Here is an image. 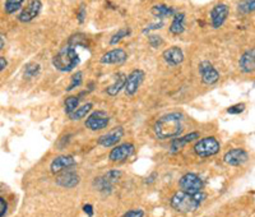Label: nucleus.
Returning <instances> with one entry per match:
<instances>
[{
    "label": "nucleus",
    "instance_id": "1",
    "mask_svg": "<svg viewBox=\"0 0 255 217\" xmlns=\"http://www.w3.org/2000/svg\"><path fill=\"white\" fill-rule=\"evenodd\" d=\"M184 130V115L181 113H170L154 123L153 132L158 139H170L180 137Z\"/></svg>",
    "mask_w": 255,
    "mask_h": 217
},
{
    "label": "nucleus",
    "instance_id": "2",
    "mask_svg": "<svg viewBox=\"0 0 255 217\" xmlns=\"http://www.w3.org/2000/svg\"><path fill=\"white\" fill-rule=\"evenodd\" d=\"M206 200L207 193L203 191L195 192V193L179 191L172 194V197L170 198V206L180 214H190V212L197 211Z\"/></svg>",
    "mask_w": 255,
    "mask_h": 217
},
{
    "label": "nucleus",
    "instance_id": "3",
    "mask_svg": "<svg viewBox=\"0 0 255 217\" xmlns=\"http://www.w3.org/2000/svg\"><path fill=\"white\" fill-rule=\"evenodd\" d=\"M79 64V55L74 46H68L63 47L60 51L54 55L52 58V65L56 70L61 73H69L72 72L74 68Z\"/></svg>",
    "mask_w": 255,
    "mask_h": 217
},
{
    "label": "nucleus",
    "instance_id": "4",
    "mask_svg": "<svg viewBox=\"0 0 255 217\" xmlns=\"http://www.w3.org/2000/svg\"><path fill=\"white\" fill-rule=\"evenodd\" d=\"M194 154L199 157H211L215 156L220 152L221 143L216 137H204V138L198 139L197 143L193 147Z\"/></svg>",
    "mask_w": 255,
    "mask_h": 217
},
{
    "label": "nucleus",
    "instance_id": "5",
    "mask_svg": "<svg viewBox=\"0 0 255 217\" xmlns=\"http://www.w3.org/2000/svg\"><path fill=\"white\" fill-rule=\"evenodd\" d=\"M110 124V116L108 115V113L104 110H97L93 111L92 114L87 116L84 125L86 128L92 132H97V130H102Z\"/></svg>",
    "mask_w": 255,
    "mask_h": 217
},
{
    "label": "nucleus",
    "instance_id": "6",
    "mask_svg": "<svg viewBox=\"0 0 255 217\" xmlns=\"http://www.w3.org/2000/svg\"><path fill=\"white\" fill-rule=\"evenodd\" d=\"M179 187L181 188V191L195 193V192L203 191L204 183L203 180L198 177L197 174L186 173L185 175H183V177L180 178Z\"/></svg>",
    "mask_w": 255,
    "mask_h": 217
},
{
    "label": "nucleus",
    "instance_id": "7",
    "mask_svg": "<svg viewBox=\"0 0 255 217\" xmlns=\"http://www.w3.org/2000/svg\"><path fill=\"white\" fill-rule=\"evenodd\" d=\"M120 178H122V171L113 169V170L104 174L102 177L95 179V186L97 187V189H99L100 192H110L113 191L114 184H115Z\"/></svg>",
    "mask_w": 255,
    "mask_h": 217
},
{
    "label": "nucleus",
    "instance_id": "8",
    "mask_svg": "<svg viewBox=\"0 0 255 217\" xmlns=\"http://www.w3.org/2000/svg\"><path fill=\"white\" fill-rule=\"evenodd\" d=\"M134 152H135V147H134L133 143H122V145L115 146V147L110 151L109 160H110L111 162H124L125 160H128L130 156H133Z\"/></svg>",
    "mask_w": 255,
    "mask_h": 217
},
{
    "label": "nucleus",
    "instance_id": "9",
    "mask_svg": "<svg viewBox=\"0 0 255 217\" xmlns=\"http://www.w3.org/2000/svg\"><path fill=\"white\" fill-rule=\"evenodd\" d=\"M230 8L226 3H218L211 9L209 18H211V24L213 28H221L223 23L226 22L229 17Z\"/></svg>",
    "mask_w": 255,
    "mask_h": 217
},
{
    "label": "nucleus",
    "instance_id": "10",
    "mask_svg": "<svg viewBox=\"0 0 255 217\" xmlns=\"http://www.w3.org/2000/svg\"><path fill=\"white\" fill-rule=\"evenodd\" d=\"M249 161V154L244 148H232L223 155V162L230 166H243Z\"/></svg>",
    "mask_w": 255,
    "mask_h": 217
},
{
    "label": "nucleus",
    "instance_id": "11",
    "mask_svg": "<svg viewBox=\"0 0 255 217\" xmlns=\"http://www.w3.org/2000/svg\"><path fill=\"white\" fill-rule=\"evenodd\" d=\"M198 70H199L200 78L204 84H215L217 83L218 79H220V72L213 67V64L211 61H202V63L198 65Z\"/></svg>",
    "mask_w": 255,
    "mask_h": 217
},
{
    "label": "nucleus",
    "instance_id": "12",
    "mask_svg": "<svg viewBox=\"0 0 255 217\" xmlns=\"http://www.w3.org/2000/svg\"><path fill=\"white\" fill-rule=\"evenodd\" d=\"M144 72L142 69H134L128 74L127 84H125V93L129 96H133L138 92L139 87L142 86L143 81H144Z\"/></svg>",
    "mask_w": 255,
    "mask_h": 217
},
{
    "label": "nucleus",
    "instance_id": "13",
    "mask_svg": "<svg viewBox=\"0 0 255 217\" xmlns=\"http://www.w3.org/2000/svg\"><path fill=\"white\" fill-rule=\"evenodd\" d=\"M124 136V128L123 127H115L111 130H109L106 134H102L97 139V145L102 146L105 148L115 147L118 143L120 142V139Z\"/></svg>",
    "mask_w": 255,
    "mask_h": 217
},
{
    "label": "nucleus",
    "instance_id": "14",
    "mask_svg": "<svg viewBox=\"0 0 255 217\" xmlns=\"http://www.w3.org/2000/svg\"><path fill=\"white\" fill-rule=\"evenodd\" d=\"M41 9H42V3L40 0H28L27 5L22 9V12L18 15V20L23 22V23H28L36 17H38Z\"/></svg>",
    "mask_w": 255,
    "mask_h": 217
},
{
    "label": "nucleus",
    "instance_id": "15",
    "mask_svg": "<svg viewBox=\"0 0 255 217\" xmlns=\"http://www.w3.org/2000/svg\"><path fill=\"white\" fill-rule=\"evenodd\" d=\"M55 183L58 184V186L63 187V188H67V189L76 188L79 183H81V177H79L76 171L65 170L58 174Z\"/></svg>",
    "mask_w": 255,
    "mask_h": 217
},
{
    "label": "nucleus",
    "instance_id": "16",
    "mask_svg": "<svg viewBox=\"0 0 255 217\" xmlns=\"http://www.w3.org/2000/svg\"><path fill=\"white\" fill-rule=\"evenodd\" d=\"M162 58L165 63L170 67H177L184 61V51L179 46H171L162 52Z\"/></svg>",
    "mask_w": 255,
    "mask_h": 217
},
{
    "label": "nucleus",
    "instance_id": "17",
    "mask_svg": "<svg viewBox=\"0 0 255 217\" xmlns=\"http://www.w3.org/2000/svg\"><path fill=\"white\" fill-rule=\"evenodd\" d=\"M74 165H76L74 157L70 156V155H61V156H58L52 160L51 164H50V170L52 174H59Z\"/></svg>",
    "mask_w": 255,
    "mask_h": 217
},
{
    "label": "nucleus",
    "instance_id": "18",
    "mask_svg": "<svg viewBox=\"0 0 255 217\" xmlns=\"http://www.w3.org/2000/svg\"><path fill=\"white\" fill-rule=\"evenodd\" d=\"M128 60V54L124 49H113L110 51L105 52L101 56L100 61L106 65L111 64H123Z\"/></svg>",
    "mask_w": 255,
    "mask_h": 217
},
{
    "label": "nucleus",
    "instance_id": "19",
    "mask_svg": "<svg viewBox=\"0 0 255 217\" xmlns=\"http://www.w3.org/2000/svg\"><path fill=\"white\" fill-rule=\"evenodd\" d=\"M200 134L198 132H191V133L185 134L183 137H176L170 142V152L171 154H177L179 151H181V148L185 147L186 145H189L190 142L195 141V139H199Z\"/></svg>",
    "mask_w": 255,
    "mask_h": 217
},
{
    "label": "nucleus",
    "instance_id": "20",
    "mask_svg": "<svg viewBox=\"0 0 255 217\" xmlns=\"http://www.w3.org/2000/svg\"><path fill=\"white\" fill-rule=\"evenodd\" d=\"M239 68L243 73L249 74V73L255 72V49H250L245 51L240 56L239 60Z\"/></svg>",
    "mask_w": 255,
    "mask_h": 217
},
{
    "label": "nucleus",
    "instance_id": "21",
    "mask_svg": "<svg viewBox=\"0 0 255 217\" xmlns=\"http://www.w3.org/2000/svg\"><path fill=\"white\" fill-rule=\"evenodd\" d=\"M114 77H115V78H114V83L106 88V93H108L109 96L119 95L120 91L124 90L125 84H127L128 75L125 74V73H123V72L116 73Z\"/></svg>",
    "mask_w": 255,
    "mask_h": 217
},
{
    "label": "nucleus",
    "instance_id": "22",
    "mask_svg": "<svg viewBox=\"0 0 255 217\" xmlns=\"http://www.w3.org/2000/svg\"><path fill=\"white\" fill-rule=\"evenodd\" d=\"M185 29V14L184 13H176L172 17V23L170 26V32L172 35H181Z\"/></svg>",
    "mask_w": 255,
    "mask_h": 217
},
{
    "label": "nucleus",
    "instance_id": "23",
    "mask_svg": "<svg viewBox=\"0 0 255 217\" xmlns=\"http://www.w3.org/2000/svg\"><path fill=\"white\" fill-rule=\"evenodd\" d=\"M151 13L157 18H165V17H174L176 14V10L171 6L166 5V4H156L152 6Z\"/></svg>",
    "mask_w": 255,
    "mask_h": 217
},
{
    "label": "nucleus",
    "instance_id": "24",
    "mask_svg": "<svg viewBox=\"0 0 255 217\" xmlns=\"http://www.w3.org/2000/svg\"><path fill=\"white\" fill-rule=\"evenodd\" d=\"M92 110V104L91 102H88V104H84L83 106L78 107L74 113H72L69 116L70 120H73V122H76V120H81V119L86 118V116L88 115V113Z\"/></svg>",
    "mask_w": 255,
    "mask_h": 217
},
{
    "label": "nucleus",
    "instance_id": "25",
    "mask_svg": "<svg viewBox=\"0 0 255 217\" xmlns=\"http://www.w3.org/2000/svg\"><path fill=\"white\" fill-rule=\"evenodd\" d=\"M24 3V0H5L4 3V10L6 14H14L22 8V4Z\"/></svg>",
    "mask_w": 255,
    "mask_h": 217
},
{
    "label": "nucleus",
    "instance_id": "26",
    "mask_svg": "<svg viewBox=\"0 0 255 217\" xmlns=\"http://www.w3.org/2000/svg\"><path fill=\"white\" fill-rule=\"evenodd\" d=\"M64 105H65V114L70 115L79 107V97L78 96H69L65 99Z\"/></svg>",
    "mask_w": 255,
    "mask_h": 217
},
{
    "label": "nucleus",
    "instance_id": "27",
    "mask_svg": "<svg viewBox=\"0 0 255 217\" xmlns=\"http://www.w3.org/2000/svg\"><path fill=\"white\" fill-rule=\"evenodd\" d=\"M41 72V65L37 63H28L24 67V77L28 79L36 78Z\"/></svg>",
    "mask_w": 255,
    "mask_h": 217
},
{
    "label": "nucleus",
    "instance_id": "28",
    "mask_svg": "<svg viewBox=\"0 0 255 217\" xmlns=\"http://www.w3.org/2000/svg\"><path fill=\"white\" fill-rule=\"evenodd\" d=\"M238 10L241 14H249L255 10V0H243L238 5Z\"/></svg>",
    "mask_w": 255,
    "mask_h": 217
},
{
    "label": "nucleus",
    "instance_id": "29",
    "mask_svg": "<svg viewBox=\"0 0 255 217\" xmlns=\"http://www.w3.org/2000/svg\"><path fill=\"white\" fill-rule=\"evenodd\" d=\"M130 33H131L130 28H120L119 31L116 32V33H114L113 37L110 38V45H118L123 38L128 37Z\"/></svg>",
    "mask_w": 255,
    "mask_h": 217
},
{
    "label": "nucleus",
    "instance_id": "30",
    "mask_svg": "<svg viewBox=\"0 0 255 217\" xmlns=\"http://www.w3.org/2000/svg\"><path fill=\"white\" fill-rule=\"evenodd\" d=\"M82 82H83V73L82 72L74 73V74L72 75V78H70V84L67 87L68 92H69V91H73L74 88H77V87L81 86Z\"/></svg>",
    "mask_w": 255,
    "mask_h": 217
},
{
    "label": "nucleus",
    "instance_id": "31",
    "mask_svg": "<svg viewBox=\"0 0 255 217\" xmlns=\"http://www.w3.org/2000/svg\"><path fill=\"white\" fill-rule=\"evenodd\" d=\"M245 104H236V105H232V106H230L229 109H227V114H231V115H239V114L244 113L245 111Z\"/></svg>",
    "mask_w": 255,
    "mask_h": 217
},
{
    "label": "nucleus",
    "instance_id": "32",
    "mask_svg": "<svg viewBox=\"0 0 255 217\" xmlns=\"http://www.w3.org/2000/svg\"><path fill=\"white\" fill-rule=\"evenodd\" d=\"M148 42H149V45H151L152 47L157 49V47H159L161 45H162L163 40H162V37H161V36L151 35V36H148Z\"/></svg>",
    "mask_w": 255,
    "mask_h": 217
},
{
    "label": "nucleus",
    "instance_id": "33",
    "mask_svg": "<svg viewBox=\"0 0 255 217\" xmlns=\"http://www.w3.org/2000/svg\"><path fill=\"white\" fill-rule=\"evenodd\" d=\"M86 15H87V12H86V6H84V4H81L78 8V10H77V20H78L79 24L84 23Z\"/></svg>",
    "mask_w": 255,
    "mask_h": 217
},
{
    "label": "nucleus",
    "instance_id": "34",
    "mask_svg": "<svg viewBox=\"0 0 255 217\" xmlns=\"http://www.w3.org/2000/svg\"><path fill=\"white\" fill-rule=\"evenodd\" d=\"M122 217H144V211H143L142 209L129 210V211L125 212Z\"/></svg>",
    "mask_w": 255,
    "mask_h": 217
},
{
    "label": "nucleus",
    "instance_id": "35",
    "mask_svg": "<svg viewBox=\"0 0 255 217\" xmlns=\"http://www.w3.org/2000/svg\"><path fill=\"white\" fill-rule=\"evenodd\" d=\"M163 27V22L162 20H159V22H156V23H151L148 24L145 28H143V33H149L151 31H154V29H159Z\"/></svg>",
    "mask_w": 255,
    "mask_h": 217
},
{
    "label": "nucleus",
    "instance_id": "36",
    "mask_svg": "<svg viewBox=\"0 0 255 217\" xmlns=\"http://www.w3.org/2000/svg\"><path fill=\"white\" fill-rule=\"evenodd\" d=\"M0 217H5L6 212H8V205H6L5 200L3 197L0 198Z\"/></svg>",
    "mask_w": 255,
    "mask_h": 217
},
{
    "label": "nucleus",
    "instance_id": "37",
    "mask_svg": "<svg viewBox=\"0 0 255 217\" xmlns=\"http://www.w3.org/2000/svg\"><path fill=\"white\" fill-rule=\"evenodd\" d=\"M156 179H157V173H152L151 175L145 179V184H148V186H149V184H153V183L156 182Z\"/></svg>",
    "mask_w": 255,
    "mask_h": 217
},
{
    "label": "nucleus",
    "instance_id": "38",
    "mask_svg": "<svg viewBox=\"0 0 255 217\" xmlns=\"http://www.w3.org/2000/svg\"><path fill=\"white\" fill-rule=\"evenodd\" d=\"M6 65H8V61H6V59L4 58V56H0V70H1V72H4V69L6 68Z\"/></svg>",
    "mask_w": 255,
    "mask_h": 217
},
{
    "label": "nucleus",
    "instance_id": "39",
    "mask_svg": "<svg viewBox=\"0 0 255 217\" xmlns=\"http://www.w3.org/2000/svg\"><path fill=\"white\" fill-rule=\"evenodd\" d=\"M83 210H84V212L88 215V216H92L93 215V207L91 205H86L83 207Z\"/></svg>",
    "mask_w": 255,
    "mask_h": 217
},
{
    "label": "nucleus",
    "instance_id": "40",
    "mask_svg": "<svg viewBox=\"0 0 255 217\" xmlns=\"http://www.w3.org/2000/svg\"><path fill=\"white\" fill-rule=\"evenodd\" d=\"M0 49H4V36L1 35V38H0Z\"/></svg>",
    "mask_w": 255,
    "mask_h": 217
},
{
    "label": "nucleus",
    "instance_id": "41",
    "mask_svg": "<svg viewBox=\"0 0 255 217\" xmlns=\"http://www.w3.org/2000/svg\"><path fill=\"white\" fill-rule=\"evenodd\" d=\"M253 88H255V83H254V84H253Z\"/></svg>",
    "mask_w": 255,
    "mask_h": 217
}]
</instances>
